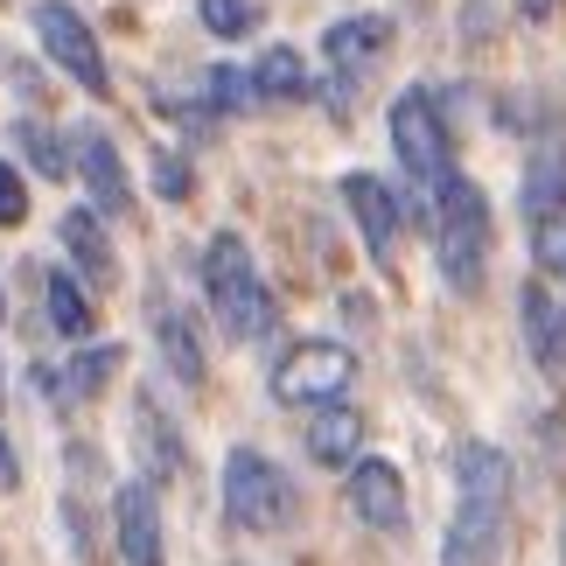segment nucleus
<instances>
[{
    "instance_id": "obj_14",
    "label": "nucleus",
    "mask_w": 566,
    "mask_h": 566,
    "mask_svg": "<svg viewBox=\"0 0 566 566\" xmlns=\"http://www.w3.org/2000/svg\"><path fill=\"white\" fill-rule=\"evenodd\" d=\"M77 176H84V189H92L98 210H126V168H119V155H113V140L84 134V140H77Z\"/></svg>"
},
{
    "instance_id": "obj_16",
    "label": "nucleus",
    "mask_w": 566,
    "mask_h": 566,
    "mask_svg": "<svg viewBox=\"0 0 566 566\" xmlns=\"http://www.w3.org/2000/svg\"><path fill=\"white\" fill-rule=\"evenodd\" d=\"M56 238H63V252H71L92 280H113V252H105V238H98V217H92V210H63Z\"/></svg>"
},
{
    "instance_id": "obj_4",
    "label": "nucleus",
    "mask_w": 566,
    "mask_h": 566,
    "mask_svg": "<svg viewBox=\"0 0 566 566\" xmlns=\"http://www.w3.org/2000/svg\"><path fill=\"white\" fill-rule=\"evenodd\" d=\"M294 511H301V496L287 483V469L266 462L259 448H231L224 454V517L238 532H287L294 525Z\"/></svg>"
},
{
    "instance_id": "obj_24",
    "label": "nucleus",
    "mask_w": 566,
    "mask_h": 566,
    "mask_svg": "<svg viewBox=\"0 0 566 566\" xmlns=\"http://www.w3.org/2000/svg\"><path fill=\"white\" fill-rule=\"evenodd\" d=\"M538 259L566 280V217H546V224H538Z\"/></svg>"
},
{
    "instance_id": "obj_26",
    "label": "nucleus",
    "mask_w": 566,
    "mask_h": 566,
    "mask_svg": "<svg viewBox=\"0 0 566 566\" xmlns=\"http://www.w3.org/2000/svg\"><path fill=\"white\" fill-rule=\"evenodd\" d=\"M0 490H14V454H8V441H0Z\"/></svg>"
},
{
    "instance_id": "obj_11",
    "label": "nucleus",
    "mask_w": 566,
    "mask_h": 566,
    "mask_svg": "<svg viewBox=\"0 0 566 566\" xmlns=\"http://www.w3.org/2000/svg\"><path fill=\"white\" fill-rule=\"evenodd\" d=\"M343 203L357 210V231H364V252L391 266V252H399V203H391V189L378 176H343Z\"/></svg>"
},
{
    "instance_id": "obj_10",
    "label": "nucleus",
    "mask_w": 566,
    "mask_h": 566,
    "mask_svg": "<svg viewBox=\"0 0 566 566\" xmlns=\"http://www.w3.org/2000/svg\"><path fill=\"white\" fill-rule=\"evenodd\" d=\"M113 538L126 566H161V504L147 483H126L113 496Z\"/></svg>"
},
{
    "instance_id": "obj_20",
    "label": "nucleus",
    "mask_w": 566,
    "mask_h": 566,
    "mask_svg": "<svg viewBox=\"0 0 566 566\" xmlns=\"http://www.w3.org/2000/svg\"><path fill=\"white\" fill-rule=\"evenodd\" d=\"M203 29L217 35V42H238V35H252L259 21H266V0H203Z\"/></svg>"
},
{
    "instance_id": "obj_18",
    "label": "nucleus",
    "mask_w": 566,
    "mask_h": 566,
    "mask_svg": "<svg viewBox=\"0 0 566 566\" xmlns=\"http://www.w3.org/2000/svg\"><path fill=\"white\" fill-rule=\"evenodd\" d=\"M252 92H259V98H301V92H308L301 50H287V42H273V50L259 56V71H252Z\"/></svg>"
},
{
    "instance_id": "obj_17",
    "label": "nucleus",
    "mask_w": 566,
    "mask_h": 566,
    "mask_svg": "<svg viewBox=\"0 0 566 566\" xmlns=\"http://www.w3.org/2000/svg\"><path fill=\"white\" fill-rule=\"evenodd\" d=\"M525 210L538 217V224L566 210V155H559V147H546V155L532 161V176H525Z\"/></svg>"
},
{
    "instance_id": "obj_23",
    "label": "nucleus",
    "mask_w": 566,
    "mask_h": 566,
    "mask_svg": "<svg viewBox=\"0 0 566 566\" xmlns=\"http://www.w3.org/2000/svg\"><path fill=\"white\" fill-rule=\"evenodd\" d=\"M210 98H224V105L259 98V92H252V71H231V63H224V71H210Z\"/></svg>"
},
{
    "instance_id": "obj_27",
    "label": "nucleus",
    "mask_w": 566,
    "mask_h": 566,
    "mask_svg": "<svg viewBox=\"0 0 566 566\" xmlns=\"http://www.w3.org/2000/svg\"><path fill=\"white\" fill-rule=\"evenodd\" d=\"M517 8H525L532 21H553V0H517Z\"/></svg>"
},
{
    "instance_id": "obj_15",
    "label": "nucleus",
    "mask_w": 566,
    "mask_h": 566,
    "mask_svg": "<svg viewBox=\"0 0 566 566\" xmlns=\"http://www.w3.org/2000/svg\"><path fill=\"white\" fill-rule=\"evenodd\" d=\"M385 42H391V29H385V21H371V14H350V21H336V29L322 35V50H329V63H336L343 77H350V71H364V63H371V56L385 50Z\"/></svg>"
},
{
    "instance_id": "obj_2",
    "label": "nucleus",
    "mask_w": 566,
    "mask_h": 566,
    "mask_svg": "<svg viewBox=\"0 0 566 566\" xmlns=\"http://www.w3.org/2000/svg\"><path fill=\"white\" fill-rule=\"evenodd\" d=\"M433 245H441V273L454 294H483L490 266V203L469 176H433Z\"/></svg>"
},
{
    "instance_id": "obj_8",
    "label": "nucleus",
    "mask_w": 566,
    "mask_h": 566,
    "mask_svg": "<svg viewBox=\"0 0 566 566\" xmlns=\"http://www.w3.org/2000/svg\"><path fill=\"white\" fill-rule=\"evenodd\" d=\"M350 511L371 532H399L406 525V475L385 462V454H357L350 462Z\"/></svg>"
},
{
    "instance_id": "obj_7",
    "label": "nucleus",
    "mask_w": 566,
    "mask_h": 566,
    "mask_svg": "<svg viewBox=\"0 0 566 566\" xmlns=\"http://www.w3.org/2000/svg\"><path fill=\"white\" fill-rule=\"evenodd\" d=\"M391 147H399V161H406V176H448V134H441V119H433V98L427 92H399L391 98Z\"/></svg>"
},
{
    "instance_id": "obj_12",
    "label": "nucleus",
    "mask_w": 566,
    "mask_h": 566,
    "mask_svg": "<svg viewBox=\"0 0 566 566\" xmlns=\"http://www.w3.org/2000/svg\"><path fill=\"white\" fill-rule=\"evenodd\" d=\"M357 448H364V412L350 406H315V420H308V454L322 469H336V462H357Z\"/></svg>"
},
{
    "instance_id": "obj_22",
    "label": "nucleus",
    "mask_w": 566,
    "mask_h": 566,
    "mask_svg": "<svg viewBox=\"0 0 566 566\" xmlns=\"http://www.w3.org/2000/svg\"><path fill=\"white\" fill-rule=\"evenodd\" d=\"M21 217H29V182H21V168H8L0 161V224H21Z\"/></svg>"
},
{
    "instance_id": "obj_9",
    "label": "nucleus",
    "mask_w": 566,
    "mask_h": 566,
    "mask_svg": "<svg viewBox=\"0 0 566 566\" xmlns=\"http://www.w3.org/2000/svg\"><path fill=\"white\" fill-rule=\"evenodd\" d=\"M517 322H525V350L546 378H566V301L546 287V280H532L525 294H517Z\"/></svg>"
},
{
    "instance_id": "obj_1",
    "label": "nucleus",
    "mask_w": 566,
    "mask_h": 566,
    "mask_svg": "<svg viewBox=\"0 0 566 566\" xmlns=\"http://www.w3.org/2000/svg\"><path fill=\"white\" fill-rule=\"evenodd\" d=\"M504 525H511V462L504 448L469 441L462 469H454V525H448L441 566H496Z\"/></svg>"
},
{
    "instance_id": "obj_19",
    "label": "nucleus",
    "mask_w": 566,
    "mask_h": 566,
    "mask_svg": "<svg viewBox=\"0 0 566 566\" xmlns=\"http://www.w3.org/2000/svg\"><path fill=\"white\" fill-rule=\"evenodd\" d=\"M50 329L56 336H92V301L71 273H50Z\"/></svg>"
},
{
    "instance_id": "obj_25",
    "label": "nucleus",
    "mask_w": 566,
    "mask_h": 566,
    "mask_svg": "<svg viewBox=\"0 0 566 566\" xmlns=\"http://www.w3.org/2000/svg\"><path fill=\"white\" fill-rule=\"evenodd\" d=\"M155 189H161V196H189V168L161 155V168H155Z\"/></svg>"
},
{
    "instance_id": "obj_28",
    "label": "nucleus",
    "mask_w": 566,
    "mask_h": 566,
    "mask_svg": "<svg viewBox=\"0 0 566 566\" xmlns=\"http://www.w3.org/2000/svg\"><path fill=\"white\" fill-rule=\"evenodd\" d=\"M0 322H8V287H0Z\"/></svg>"
},
{
    "instance_id": "obj_21",
    "label": "nucleus",
    "mask_w": 566,
    "mask_h": 566,
    "mask_svg": "<svg viewBox=\"0 0 566 566\" xmlns=\"http://www.w3.org/2000/svg\"><path fill=\"white\" fill-rule=\"evenodd\" d=\"M113 364H119V350H84L63 378H50V391H56V399H92V391L113 378Z\"/></svg>"
},
{
    "instance_id": "obj_13",
    "label": "nucleus",
    "mask_w": 566,
    "mask_h": 566,
    "mask_svg": "<svg viewBox=\"0 0 566 566\" xmlns=\"http://www.w3.org/2000/svg\"><path fill=\"white\" fill-rule=\"evenodd\" d=\"M155 343H161V357H168V371H176V385H203V343H196V329H189V315L182 308H155Z\"/></svg>"
},
{
    "instance_id": "obj_6",
    "label": "nucleus",
    "mask_w": 566,
    "mask_h": 566,
    "mask_svg": "<svg viewBox=\"0 0 566 566\" xmlns=\"http://www.w3.org/2000/svg\"><path fill=\"white\" fill-rule=\"evenodd\" d=\"M35 42H42V56H50L63 77H77L92 98L113 84V77H105V56H98L92 21H84L77 8H63V0H42V8H35Z\"/></svg>"
},
{
    "instance_id": "obj_5",
    "label": "nucleus",
    "mask_w": 566,
    "mask_h": 566,
    "mask_svg": "<svg viewBox=\"0 0 566 566\" xmlns=\"http://www.w3.org/2000/svg\"><path fill=\"white\" fill-rule=\"evenodd\" d=\"M357 385V357L343 343H294L273 364V399L280 406H336Z\"/></svg>"
},
{
    "instance_id": "obj_3",
    "label": "nucleus",
    "mask_w": 566,
    "mask_h": 566,
    "mask_svg": "<svg viewBox=\"0 0 566 566\" xmlns=\"http://www.w3.org/2000/svg\"><path fill=\"white\" fill-rule=\"evenodd\" d=\"M203 294H210V315L224 322L231 343L266 336L273 315H280L266 280H259V266H252V252H245V238H231V231H217L203 245Z\"/></svg>"
}]
</instances>
